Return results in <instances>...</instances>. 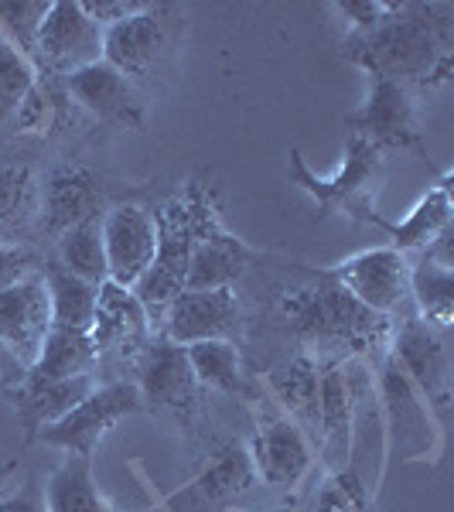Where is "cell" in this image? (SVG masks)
Wrapping results in <instances>:
<instances>
[{"mask_svg": "<svg viewBox=\"0 0 454 512\" xmlns=\"http://www.w3.org/2000/svg\"><path fill=\"white\" fill-rule=\"evenodd\" d=\"M342 59L366 76L393 79L407 89L448 86L454 72V4L393 0L376 28L352 31L342 41Z\"/></svg>", "mask_w": 454, "mask_h": 512, "instance_id": "cell-1", "label": "cell"}, {"mask_svg": "<svg viewBox=\"0 0 454 512\" xmlns=\"http://www.w3.org/2000/svg\"><path fill=\"white\" fill-rule=\"evenodd\" d=\"M280 318L308 349H332V359H366L386 352L393 321L379 318L321 270L280 294Z\"/></svg>", "mask_w": 454, "mask_h": 512, "instance_id": "cell-2", "label": "cell"}, {"mask_svg": "<svg viewBox=\"0 0 454 512\" xmlns=\"http://www.w3.org/2000/svg\"><path fill=\"white\" fill-rule=\"evenodd\" d=\"M154 219H158V256H154L151 270L130 291L144 304L147 318L158 332L168 304L185 291L188 256L198 246V239L219 226V216L212 195L198 181H188L185 192L168 198L161 209H154Z\"/></svg>", "mask_w": 454, "mask_h": 512, "instance_id": "cell-3", "label": "cell"}, {"mask_svg": "<svg viewBox=\"0 0 454 512\" xmlns=\"http://www.w3.org/2000/svg\"><path fill=\"white\" fill-rule=\"evenodd\" d=\"M383 151L373 147L369 140H362L352 134L349 144H345V164L338 168V175L332 178H318L315 171L308 168L304 154L291 151V164H287V175L301 192H308L315 198V209H318V219L332 216V212L345 209L349 216H356L366 202V192L376 185L379 175H383Z\"/></svg>", "mask_w": 454, "mask_h": 512, "instance_id": "cell-4", "label": "cell"}, {"mask_svg": "<svg viewBox=\"0 0 454 512\" xmlns=\"http://www.w3.org/2000/svg\"><path fill=\"white\" fill-rule=\"evenodd\" d=\"M345 127L356 137L369 140L379 151H414L427 161L424 130H420L414 89L393 79L369 76V96L359 110L345 113Z\"/></svg>", "mask_w": 454, "mask_h": 512, "instance_id": "cell-5", "label": "cell"}, {"mask_svg": "<svg viewBox=\"0 0 454 512\" xmlns=\"http://www.w3.org/2000/svg\"><path fill=\"white\" fill-rule=\"evenodd\" d=\"M134 414H144L137 383H130V379H110V383H96V390L72 414H65L59 424L45 427L35 441L48 444V448H59L65 454H86V458H93L96 444L123 417H134Z\"/></svg>", "mask_w": 454, "mask_h": 512, "instance_id": "cell-6", "label": "cell"}, {"mask_svg": "<svg viewBox=\"0 0 454 512\" xmlns=\"http://www.w3.org/2000/svg\"><path fill=\"white\" fill-rule=\"evenodd\" d=\"M137 366V393L144 410L171 420H192L198 410V379L192 373V362H188L185 345L171 342L161 332L147 342V349L140 352Z\"/></svg>", "mask_w": 454, "mask_h": 512, "instance_id": "cell-7", "label": "cell"}, {"mask_svg": "<svg viewBox=\"0 0 454 512\" xmlns=\"http://www.w3.org/2000/svg\"><path fill=\"white\" fill-rule=\"evenodd\" d=\"M325 274L379 318L393 321L400 311L410 308V256H403L393 246L356 253L328 267Z\"/></svg>", "mask_w": 454, "mask_h": 512, "instance_id": "cell-8", "label": "cell"}, {"mask_svg": "<svg viewBox=\"0 0 454 512\" xmlns=\"http://www.w3.org/2000/svg\"><path fill=\"white\" fill-rule=\"evenodd\" d=\"M386 352L403 369V376L414 383V390L427 400V407L444 414L451 403V355L444 332H437L434 325L420 321L410 311L403 321H393Z\"/></svg>", "mask_w": 454, "mask_h": 512, "instance_id": "cell-9", "label": "cell"}, {"mask_svg": "<svg viewBox=\"0 0 454 512\" xmlns=\"http://www.w3.org/2000/svg\"><path fill=\"white\" fill-rule=\"evenodd\" d=\"M99 59H103V28L82 11L79 0H52L35 48L38 76L69 79L72 72Z\"/></svg>", "mask_w": 454, "mask_h": 512, "instance_id": "cell-10", "label": "cell"}, {"mask_svg": "<svg viewBox=\"0 0 454 512\" xmlns=\"http://www.w3.org/2000/svg\"><path fill=\"white\" fill-rule=\"evenodd\" d=\"M376 396L383 403V431L390 448H400L407 461L431 454V414L427 400L414 390L403 369L390 359V352H383L379 359V376H376Z\"/></svg>", "mask_w": 454, "mask_h": 512, "instance_id": "cell-11", "label": "cell"}, {"mask_svg": "<svg viewBox=\"0 0 454 512\" xmlns=\"http://www.w3.org/2000/svg\"><path fill=\"white\" fill-rule=\"evenodd\" d=\"M89 338H93L99 366L103 362H137L140 352L147 349V342L154 338V325L147 318L144 304L134 297V291L106 280L99 287Z\"/></svg>", "mask_w": 454, "mask_h": 512, "instance_id": "cell-12", "label": "cell"}, {"mask_svg": "<svg viewBox=\"0 0 454 512\" xmlns=\"http://www.w3.org/2000/svg\"><path fill=\"white\" fill-rule=\"evenodd\" d=\"M65 93L72 103H79L89 117L110 123L120 130H144L147 127V96L140 93L134 79H127L103 59L72 72L65 79Z\"/></svg>", "mask_w": 454, "mask_h": 512, "instance_id": "cell-13", "label": "cell"}, {"mask_svg": "<svg viewBox=\"0 0 454 512\" xmlns=\"http://www.w3.org/2000/svg\"><path fill=\"white\" fill-rule=\"evenodd\" d=\"M103 243L110 280L130 291L151 270L154 256H158V219H154L151 209L134 202L106 205Z\"/></svg>", "mask_w": 454, "mask_h": 512, "instance_id": "cell-14", "label": "cell"}, {"mask_svg": "<svg viewBox=\"0 0 454 512\" xmlns=\"http://www.w3.org/2000/svg\"><path fill=\"white\" fill-rule=\"evenodd\" d=\"M239 328H243L239 297L233 287H219V291H181L164 311L158 332L178 345H195L212 338L233 342Z\"/></svg>", "mask_w": 454, "mask_h": 512, "instance_id": "cell-15", "label": "cell"}, {"mask_svg": "<svg viewBox=\"0 0 454 512\" xmlns=\"http://www.w3.org/2000/svg\"><path fill=\"white\" fill-rule=\"evenodd\" d=\"M48 332H52V301H48V287L38 267L35 274H28L14 287L0 291V345L28 373L31 362L38 359L41 345H45Z\"/></svg>", "mask_w": 454, "mask_h": 512, "instance_id": "cell-16", "label": "cell"}, {"mask_svg": "<svg viewBox=\"0 0 454 512\" xmlns=\"http://www.w3.org/2000/svg\"><path fill=\"white\" fill-rule=\"evenodd\" d=\"M253 468H257V478L270 489L291 492L308 478V472L315 468V448L304 437L301 427L294 420H287L284 414L274 420H263L253 434L250 448Z\"/></svg>", "mask_w": 454, "mask_h": 512, "instance_id": "cell-17", "label": "cell"}, {"mask_svg": "<svg viewBox=\"0 0 454 512\" xmlns=\"http://www.w3.org/2000/svg\"><path fill=\"white\" fill-rule=\"evenodd\" d=\"M164 48H168V24L161 4H147L144 11L103 28V62L134 82L158 69Z\"/></svg>", "mask_w": 454, "mask_h": 512, "instance_id": "cell-18", "label": "cell"}, {"mask_svg": "<svg viewBox=\"0 0 454 512\" xmlns=\"http://www.w3.org/2000/svg\"><path fill=\"white\" fill-rule=\"evenodd\" d=\"M41 233L59 236L76 222L106 212V192L96 171L82 164H59L48 175H41Z\"/></svg>", "mask_w": 454, "mask_h": 512, "instance_id": "cell-19", "label": "cell"}, {"mask_svg": "<svg viewBox=\"0 0 454 512\" xmlns=\"http://www.w3.org/2000/svg\"><path fill=\"white\" fill-rule=\"evenodd\" d=\"M352 431H356V393H352L345 359H321L318 390V444L328 472H338L352 461Z\"/></svg>", "mask_w": 454, "mask_h": 512, "instance_id": "cell-20", "label": "cell"}, {"mask_svg": "<svg viewBox=\"0 0 454 512\" xmlns=\"http://www.w3.org/2000/svg\"><path fill=\"white\" fill-rule=\"evenodd\" d=\"M270 396L277 400L280 414L294 420L311 441L318 444V390H321V359L315 352H301L294 359L280 362L263 376Z\"/></svg>", "mask_w": 454, "mask_h": 512, "instance_id": "cell-21", "label": "cell"}, {"mask_svg": "<svg viewBox=\"0 0 454 512\" xmlns=\"http://www.w3.org/2000/svg\"><path fill=\"white\" fill-rule=\"evenodd\" d=\"M352 219L383 229V233L393 239V250H400L403 256L427 250V246H431L434 239L451 226V175H444L441 181H437L431 192H427L414 209H410V216L403 222L383 219L373 205H362Z\"/></svg>", "mask_w": 454, "mask_h": 512, "instance_id": "cell-22", "label": "cell"}, {"mask_svg": "<svg viewBox=\"0 0 454 512\" xmlns=\"http://www.w3.org/2000/svg\"><path fill=\"white\" fill-rule=\"evenodd\" d=\"M96 383H99L96 373H82V376H69V379L45 383V386L21 383L4 396L14 403V414H18L24 441H35L45 427L59 424L65 414H72V410L96 390Z\"/></svg>", "mask_w": 454, "mask_h": 512, "instance_id": "cell-23", "label": "cell"}, {"mask_svg": "<svg viewBox=\"0 0 454 512\" xmlns=\"http://www.w3.org/2000/svg\"><path fill=\"white\" fill-rule=\"evenodd\" d=\"M253 256L257 253L219 222L212 233H205L198 239V246L192 250V256H188L185 291H219V287H233L236 280L246 274Z\"/></svg>", "mask_w": 454, "mask_h": 512, "instance_id": "cell-24", "label": "cell"}, {"mask_svg": "<svg viewBox=\"0 0 454 512\" xmlns=\"http://www.w3.org/2000/svg\"><path fill=\"white\" fill-rule=\"evenodd\" d=\"M41 178L28 164H0V243L31 246L41 233Z\"/></svg>", "mask_w": 454, "mask_h": 512, "instance_id": "cell-25", "label": "cell"}, {"mask_svg": "<svg viewBox=\"0 0 454 512\" xmlns=\"http://www.w3.org/2000/svg\"><path fill=\"white\" fill-rule=\"evenodd\" d=\"M257 482L260 478H257V468H253L250 451H246L243 444H226V448L209 461V468L192 482L185 499H195L198 509H229L236 499L253 492Z\"/></svg>", "mask_w": 454, "mask_h": 512, "instance_id": "cell-26", "label": "cell"}, {"mask_svg": "<svg viewBox=\"0 0 454 512\" xmlns=\"http://www.w3.org/2000/svg\"><path fill=\"white\" fill-rule=\"evenodd\" d=\"M41 277L52 301V328H69V332H89L96 315L99 287L89 284L62 267L55 256H41Z\"/></svg>", "mask_w": 454, "mask_h": 512, "instance_id": "cell-27", "label": "cell"}, {"mask_svg": "<svg viewBox=\"0 0 454 512\" xmlns=\"http://www.w3.org/2000/svg\"><path fill=\"white\" fill-rule=\"evenodd\" d=\"M96 349L89 332H69V328H52L41 345L38 359L31 362V369L24 373L28 386H45V383H59V379L82 376V373H96Z\"/></svg>", "mask_w": 454, "mask_h": 512, "instance_id": "cell-28", "label": "cell"}, {"mask_svg": "<svg viewBox=\"0 0 454 512\" xmlns=\"http://www.w3.org/2000/svg\"><path fill=\"white\" fill-rule=\"evenodd\" d=\"M48 512H110L93 478V458L65 454L45 482Z\"/></svg>", "mask_w": 454, "mask_h": 512, "instance_id": "cell-29", "label": "cell"}, {"mask_svg": "<svg viewBox=\"0 0 454 512\" xmlns=\"http://www.w3.org/2000/svg\"><path fill=\"white\" fill-rule=\"evenodd\" d=\"M55 260L62 263L69 274H76L89 284H106L110 270H106V243H103V212L76 222L65 233L55 236Z\"/></svg>", "mask_w": 454, "mask_h": 512, "instance_id": "cell-30", "label": "cell"}, {"mask_svg": "<svg viewBox=\"0 0 454 512\" xmlns=\"http://www.w3.org/2000/svg\"><path fill=\"white\" fill-rule=\"evenodd\" d=\"M410 308L437 332H448L454 321V270L437 267L427 256L410 260Z\"/></svg>", "mask_w": 454, "mask_h": 512, "instance_id": "cell-31", "label": "cell"}, {"mask_svg": "<svg viewBox=\"0 0 454 512\" xmlns=\"http://www.w3.org/2000/svg\"><path fill=\"white\" fill-rule=\"evenodd\" d=\"M192 373L202 390H216L226 396H246V373H243V355L236 342L226 338H212V342L185 345Z\"/></svg>", "mask_w": 454, "mask_h": 512, "instance_id": "cell-32", "label": "cell"}, {"mask_svg": "<svg viewBox=\"0 0 454 512\" xmlns=\"http://www.w3.org/2000/svg\"><path fill=\"white\" fill-rule=\"evenodd\" d=\"M38 69L28 55H21L11 41L0 38V120H11L24 96L38 86Z\"/></svg>", "mask_w": 454, "mask_h": 512, "instance_id": "cell-33", "label": "cell"}, {"mask_svg": "<svg viewBox=\"0 0 454 512\" xmlns=\"http://www.w3.org/2000/svg\"><path fill=\"white\" fill-rule=\"evenodd\" d=\"M373 485L362 478L356 465L328 472L318 489V512H369L373 506Z\"/></svg>", "mask_w": 454, "mask_h": 512, "instance_id": "cell-34", "label": "cell"}, {"mask_svg": "<svg viewBox=\"0 0 454 512\" xmlns=\"http://www.w3.org/2000/svg\"><path fill=\"white\" fill-rule=\"evenodd\" d=\"M52 0H7L0 4V38L11 41L21 55L35 62V48L41 35V21Z\"/></svg>", "mask_w": 454, "mask_h": 512, "instance_id": "cell-35", "label": "cell"}, {"mask_svg": "<svg viewBox=\"0 0 454 512\" xmlns=\"http://www.w3.org/2000/svg\"><path fill=\"white\" fill-rule=\"evenodd\" d=\"M11 120L21 134H45L48 120H52V93L45 89V82L38 79V86L24 96V103L18 106V113Z\"/></svg>", "mask_w": 454, "mask_h": 512, "instance_id": "cell-36", "label": "cell"}, {"mask_svg": "<svg viewBox=\"0 0 454 512\" xmlns=\"http://www.w3.org/2000/svg\"><path fill=\"white\" fill-rule=\"evenodd\" d=\"M38 267H41V256L31 250V246L0 243V291H7V287H14L18 280L35 274Z\"/></svg>", "mask_w": 454, "mask_h": 512, "instance_id": "cell-37", "label": "cell"}, {"mask_svg": "<svg viewBox=\"0 0 454 512\" xmlns=\"http://www.w3.org/2000/svg\"><path fill=\"white\" fill-rule=\"evenodd\" d=\"M332 7L342 18L352 21V31H369L390 14L393 0H338Z\"/></svg>", "mask_w": 454, "mask_h": 512, "instance_id": "cell-38", "label": "cell"}, {"mask_svg": "<svg viewBox=\"0 0 454 512\" xmlns=\"http://www.w3.org/2000/svg\"><path fill=\"white\" fill-rule=\"evenodd\" d=\"M79 4H82V11L99 24V28H110V24L130 18V14L144 11L147 0H79Z\"/></svg>", "mask_w": 454, "mask_h": 512, "instance_id": "cell-39", "label": "cell"}, {"mask_svg": "<svg viewBox=\"0 0 454 512\" xmlns=\"http://www.w3.org/2000/svg\"><path fill=\"white\" fill-rule=\"evenodd\" d=\"M0 512H48L45 485L31 478V482H24L18 492L0 495Z\"/></svg>", "mask_w": 454, "mask_h": 512, "instance_id": "cell-40", "label": "cell"}, {"mask_svg": "<svg viewBox=\"0 0 454 512\" xmlns=\"http://www.w3.org/2000/svg\"><path fill=\"white\" fill-rule=\"evenodd\" d=\"M21 383H24V366L0 345V393H11Z\"/></svg>", "mask_w": 454, "mask_h": 512, "instance_id": "cell-41", "label": "cell"}, {"mask_svg": "<svg viewBox=\"0 0 454 512\" xmlns=\"http://www.w3.org/2000/svg\"><path fill=\"white\" fill-rule=\"evenodd\" d=\"M267 512H297V509H291V506H277V509H267Z\"/></svg>", "mask_w": 454, "mask_h": 512, "instance_id": "cell-42", "label": "cell"}]
</instances>
